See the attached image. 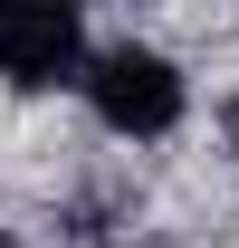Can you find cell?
<instances>
[{"instance_id": "obj_5", "label": "cell", "mask_w": 239, "mask_h": 248, "mask_svg": "<svg viewBox=\"0 0 239 248\" xmlns=\"http://www.w3.org/2000/svg\"><path fill=\"white\" fill-rule=\"evenodd\" d=\"M230 134H239V105H230Z\"/></svg>"}, {"instance_id": "obj_3", "label": "cell", "mask_w": 239, "mask_h": 248, "mask_svg": "<svg viewBox=\"0 0 239 248\" xmlns=\"http://www.w3.org/2000/svg\"><path fill=\"white\" fill-rule=\"evenodd\" d=\"M10 19H77V0H0V29Z\"/></svg>"}, {"instance_id": "obj_1", "label": "cell", "mask_w": 239, "mask_h": 248, "mask_svg": "<svg viewBox=\"0 0 239 248\" xmlns=\"http://www.w3.org/2000/svg\"><path fill=\"white\" fill-rule=\"evenodd\" d=\"M86 105L105 134L153 143V134H172L191 115V86H182V67L163 48H105V58H86Z\"/></svg>"}, {"instance_id": "obj_2", "label": "cell", "mask_w": 239, "mask_h": 248, "mask_svg": "<svg viewBox=\"0 0 239 248\" xmlns=\"http://www.w3.org/2000/svg\"><path fill=\"white\" fill-rule=\"evenodd\" d=\"M77 67H86L77 19H10V29H0V77H10V86H58Z\"/></svg>"}, {"instance_id": "obj_4", "label": "cell", "mask_w": 239, "mask_h": 248, "mask_svg": "<svg viewBox=\"0 0 239 248\" xmlns=\"http://www.w3.org/2000/svg\"><path fill=\"white\" fill-rule=\"evenodd\" d=\"M0 248H19V239H10V229H0Z\"/></svg>"}]
</instances>
